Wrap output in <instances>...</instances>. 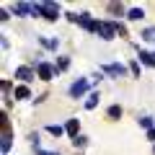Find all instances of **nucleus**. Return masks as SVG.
Wrapping results in <instances>:
<instances>
[{"label":"nucleus","mask_w":155,"mask_h":155,"mask_svg":"<svg viewBox=\"0 0 155 155\" xmlns=\"http://www.w3.org/2000/svg\"><path fill=\"white\" fill-rule=\"evenodd\" d=\"M31 16H41L47 21L60 18V5L57 3H31Z\"/></svg>","instance_id":"f257e3e1"},{"label":"nucleus","mask_w":155,"mask_h":155,"mask_svg":"<svg viewBox=\"0 0 155 155\" xmlns=\"http://www.w3.org/2000/svg\"><path fill=\"white\" fill-rule=\"evenodd\" d=\"M88 88H91V83H88V78H78V80H72V85H70V98H83L85 93H88Z\"/></svg>","instance_id":"f03ea898"},{"label":"nucleus","mask_w":155,"mask_h":155,"mask_svg":"<svg viewBox=\"0 0 155 155\" xmlns=\"http://www.w3.org/2000/svg\"><path fill=\"white\" fill-rule=\"evenodd\" d=\"M13 78H16V80H21V85H26V83H31L34 78H36V70H34V67H28V65H21V67H16Z\"/></svg>","instance_id":"7ed1b4c3"},{"label":"nucleus","mask_w":155,"mask_h":155,"mask_svg":"<svg viewBox=\"0 0 155 155\" xmlns=\"http://www.w3.org/2000/svg\"><path fill=\"white\" fill-rule=\"evenodd\" d=\"M57 75V67L49 65V62H36V78L39 80H52Z\"/></svg>","instance_id":"20e7f679"},{"label":"nucleus","mask_w":155,"mask_h":155,"mask_svg":"<svg viewBox=\"0 0 155 155\" xmlns=\"http://www.w3.org/2000/svg\"><path fill=\"white\" fill-rule=\"evenodd\" d=\"M101 72H106V75H111V78H124L127 75V67H124L122 62H109V65H101Z\"/></svg>","instance_id":"39448f33"},{"label":"nucleus","mask_w":155,"mask_h":155,"mask_svg":"<svg viewBox=\"0 0 155 155\" xmlns=\"http://www.w3.org/2000/svg\"><path fill=\"white\" fill-rule=\"evenodd\" d=\"M98 36L104 39V41H111V39L116 36V23H114V21H101V26H98Z\"/></svg>","instance_id":"423d86ee"},{"label":"nucleus","mask_w":155,"mask_h":155,"mask_svg":"<svg viewBox=\"0 0 155 155\" xmlns=\"http://www.w3.org/2000/svg\"><path fill=\"white\" fill-rule=\"evenodd\" d=\"M137 62H140V65H147V67H155V52L140 49L137 52Z\"/></svg>","instance_id":"0eeeda50"},{"label":"nucleus","mask_w":155,"mask_h":155,"mask_svg":"<svg viewBox=\"0 0 155 155\" xmlns=\"http://www.w3.org/2000/svg\"><path fill=\"white\" fill-rule=\"evenodd\" d=\"M13 98H16V101H26V98H31V88H28V85H16V91H13Z\"/></svg>","instance_id":"6e6552de"},{"label":"nucleus","mask_w":155,"mask_h":155,"mask_svg":"<svg viewBox=\"0 0 155 155\" xmlns=\"http://www.w3.org/2000/svg\"><path fill=\"white\" fill-rule=\"evenodd\" d=\"M13 13H16V16H21V18L31 16V3H16V5H13Z\"/></svg>","instance_id":"1a4fd4ad"},{"label":"nucleus","mask_w":155,"mask_h":155,"mask_svg":"<svg viewBox=\"0 0 155 155\" xmlns=\"http://www.w3.org/2000/svg\"><path fill=\"white\" fill-rule=\"evenodd\" d=\"M65 132L70 134L72 140L78 137V132H80V122H78V119H67V124H65Z\"/></svg>","instance_id":"9d476101"},{"label":"nucleus","mask_w":155,"mask_h":155,"mask_svg":"<svg viewBox=\"0 0 155 155\" xmlns=\"http://www.w3.org/2000/svg\"><path fill=\"white\" fill-rule=\"evenodd\" d=\"M98 101H101V93H98V91H91V93H88V101H85V109L93 111L96 106H98Z\"/></svg>","instance_id":"9b49d317"},{"label":"nucleus","mask_w":155,"mask_h":155,"mask_svg":"<svg viewBox=\"0 0 155 155\" xmlns=\"http://www.w3.org/2000/svg\"><path fill=\"white\" fill-rule=\"evenodd\" d=\"M47 132H49L52 137H62V134H67L62 124H47Z\"/></svg>","instance_id":"f8f14e48"},{"label":"nucleus","mask_w":155,"mask_h":155,"mask_svg":"<svg viewBox=\"0 0 155 155\" xmlns=\"http://www.w3.org/2000/svg\"><path fill=\"white\" fill-rule=\"evenodd\" d=\"M122 114H124V109H122L119 104L109 106V119H122Z\"/></svg>","instance_id":"ddd939ff"},{"label":"nucleus","mask_w":155,"mask_h":155,"mask_svg":"<svg viewBox=\"0 0 155 155\" xmlns=\"http://www.w3.org/2000/svg\"><path fill=\"white\" fill-rule=\"evenodd\" d=\"M39 44H44L47 49H57V44H60V39H44V36H39Z\"/></svg>","instance_id":"4468645a"},{"label":"nucleus","mask_w":155,"mask_h":155,"mask_svg":"<svg viewBox=\"0 0 155 155\" xmlns=\"http://www.w3.org/2000/svg\"><path fill=\"white\" fill-rule=\"evenodd\" d=\"M127 18H129V21H140V18H145V11H142V8H132V11L127 13Z\"/></svg>","instance_id":"2eb2a0df"},{"label":"nucleus","mask_w":155,"mask_h":155,"mask_svg":"<svg viewBox=\"0 0 155 155\" xmlns=\"http://www.w3.org/2000/svg\"><path fill=\"white\" fill-rule=\"evenodd\" d=\"M57 72H62V70H67V67H70V57H60V60H57Z\"/></svg>","instance_id":"dca6fc26"},{"label":"nucleus","mask_w":155,"mask_h":155,"mask_svg":"<svg viewBox=\"0 0 155 155\" xmlns=\"http://www.w3.org/2000/svg\"><path fill=\"white\" fill-rule=\"evenodd\" d=\"M129 72H132L134 78H140V72H142V67H140V62H137V60H132V62H129Z\"/></svg>","instance_id":"f3484780"},{"label":"nucleus","mask_w":155,"mask_h":155,"mask_svg":"<svg viewBox=\"0 0 155 155\" xmlns=\"http://www.w3.org/2000/svg\"><path fill=\"white\" fill-rule=\"evenodd\" d=\"M140 127L150 132V129H153V116H142V119H140Z\"/></svg>","instance_id":"a211bd4d"},{"label":"nucleus","mask_w":155,"mask_h":155,"mask_svg":"<svg viewBox=\"0 0 155 155\" xmlns=\"http://www.w3.org/2000/svg\"><path fill=\"white\" fill-rule=\"evenodd\" d=\"M72 145H75V147H85V145H88V137H85V134H78V137L72 140Z\"/></svg>","instance_id":"6ab92c4d"},{"label":"nucleus","mask_w":155,"mask_h":155,"mask_svg":"<svg viewBox=\"0 0 155 155\" xmlns=\"http://www.w3.org/2000/svg\"><path fill=\"white\" fill-rule=\"evenodd\" d=\"M140 36H142L145 41H155V28H145V31L140 34Z\"/></svg>","instance_id":"aec40b11"},{"label":"nucleus","mask_w":155,"mask_h":155,"mask_svg":"<svg viewBox=\"0 0 155 155\" xmlns=\"http://www.w3.org/2000/svg\"><path fill=\"white\" fill-rule=\"evenodd\" d=\"M116 23V34H119V36H129V31H127V26H124L122 21H114Z\"/></svg>","instance_id":"412c9836"},{"label":"nucleus","mask_w":155,"mask_h":155,"mask_svg":"<svg viewBox=\"0 0 155 155\" xmlns=\"http://www.w3.org/2000/svg\"><path fill=\"white\" fill-rule=\"evenodd\" d=\"M34 153L36 155H60V153H52V150H41L39 145H34Z\"/></svg>","instance_id":"4be33fe9"},{"label":"nucleus","mask_w":155,"mask_h":155,"mask_svg":"<svg viewBox=\"0 0 155 155\" xmlns=\"http://www.w3.org/2000/svg\"><path fill=\"white\" fill-rule=\"evenodd\" d=\"M147 140H150V142H155V127H153V129L147 132Z\"/></svg>","instance_id":"5701e85b"},{"label":"nucleus","mask_w":155,"mask_h":155,"mask_svg":"<svg viewBox=\"0 0 155 155\" xmlns=\"http://www.w3.org/2000/svg\"><path fill=\"white\" fill-rule=\"evenodd\" d=\"M153 155H155V145H153Z\"/></svg>","instance_id":"b1692460"}]
</instances>
